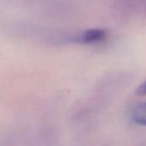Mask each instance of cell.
Returning a JSON list of instances; mask_svg holds the SVG:
<instances>
[{
	"mask_svg": "<svg viewBox=\"0 0 146 146\" xmlns=\"http://www.w3.org/2000/svg\"><path fill=\"white\" fill-rule=\"evenodd\" d=\"M108 36V33L104 29H92L83 33L78 37V41L82 43H97L105 39Z\"/></svg>",
	"mask_w": 146,
	"mask_h": 146,
	"instance_id": "obj_1",
	"label": "cell"
},
{
	"mask_svg": "<svg viewBox=\"0 0 146 146\" xmlns=\"http://www.w3.org/2000/svg\"><path fill=\"white\" fill-rule=\"evenodd\" d=\"M131 117L137 125L146 126V102L134 106L131 112Z\"/></svg>",
	"mask_w": 146,
	"mask_h": 146,
	"instance_id": "obj_2",
	"label": "cell"
},
{
	"mask_svg": "<svg viewBox=\"0 0 146 146\" xmlns=\"http://www.w3.org/2000/svg\"><path fill=\"white\" fill-rule=\"evenodd\" d=\"M136 94L139 95V96H145V95H146V80L144 83H142L139 86V88L136 90Z\"/></svg>",
	"mask_w": 146,
	"mask_h": 146,
	"instance_id": "obj_3",
	"label": "cell"
}]
</instances>
